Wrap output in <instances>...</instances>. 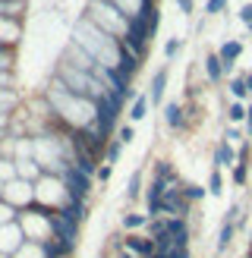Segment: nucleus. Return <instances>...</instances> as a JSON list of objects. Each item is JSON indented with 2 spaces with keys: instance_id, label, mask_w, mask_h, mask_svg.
I'll return each instance as SVG.
<instances>
[{
  "instance_id": "obj_12",
  "label": "nucleus",
  "mask_w": 252,
  "mask_h": 258,
  "mask_svg": "<svg viewBox=\"0 0 252 258\" xmlns=\"http://www.w3.org/2000/svg\"><path fill=\"white\" fill-rule=\"evenodd\" d=\"M126 196H130V199H139V173L130 179V186H126Z\"/></svg>"
},
{
  "instance_id": "obj_1",
  "label": "nucleus",
  "mask_w": 252,
  "mask_h": 258,
  "mask_svg": "<svg viewBox=\"0 0 252 258\" xmlns=\"http://www.w3.org/2000/svg\"><path fill=\"white\" fill-rule=\"evenodd\" d=\"M148 16H145V10L139 13V16H133L130 19V32H126V44H130L139 57L145 54V44H148V38H151V32H148V22H145Z\"/></svg>"
},
{
  "instance_id": "obj_26",
  "label": "nucleus",
  "mask_w": 252,
  "mask_h": 258,
  "mask_svg": "<svg viewBox=\"0 0 252 258\" xmlns=\"http://www.w3.org/2000/svg\"><path fill=\"white\" fill-rule=\"evenodd\" d=\"M246 85H249V92H252V79H249V82H246Z\"/></svg>"
},
{
  "instance_id": "obj_4",
  "label": "nucleus",
  "mask_w": 252,
  "mask_h": 258,
  "mask_svg": "<svg viewBox=\"0 0 252 258\" xmlns=\"http://www.w3.org/2000/svg\"><path fill=\"white\" fill-rule=\"evenodd\" d=\"M239 50H243V44H239V41H227V44L221 47V54H218V57H221V63H224V70H230V67H233V60L239 57Z\"/></svg>"
},
{
  "instance_id": "obj_20",
  "label": "nucleus",
  "mask_w": 252,
  "mask_h": 258,
  "mask_svg": "<svg viewBox=\"0 0 252 258\" xmlns=\"http://www.w3.org/2000/svg\"><path fill=\"white\" fill-rule=\"evenodd\" d=\"M133 139H136V133H133L130 126H123V129H120V142H133Z\"/></svg>"
},
{
  "instance_id": "obj_10",
  "label": "nucleus",
  "mask_w": 252,
  "mask_h": 258,
  "mask_svg": "<svg viewBox=\"0 0 252 258\" xmlns=\"http://www.w3.org/2000/svg\"><path fill=\"white\" fill-rule=\"evenodd\" d=\"M145 224V214H126L123 217V227L126 230H136V227H142Z\"/></svg>"
},
{
  "instance_id": "obj_27",
  "label": "nucleus",
  "mask_w": 252,
  "mask_h": 258,
  "mask_svg": "<svg viewBox=\"0 0 252 258\" xmlns=\"http://www.w3.org/2000/svg\"><path fill=\"white\" fill-rule=\"evenodd\" d=\"M0 258H4V255H0Z\"/></svg>"
},
{
  "instance_id": "obj_2",
  "label": "nucleus",
  "mask_w": 252,
  "mask_h": 258,
  "mask_svg": "<svg viewBox=\"0 0 252 258\" xmlns=\"http://www.w3.org/2000/svg\"><path fill=\"white\" fill-rule=\"evenodd\" d=\"M67 183H70V192H73V199H85L88 196V176L79 170V167H73L70 170V176H67Z\"/></svg>"
},
{
  "instance_id": "obj_6",
  "label": "nucleus",
  "mask_w": 252,
  "mask_h": 258,
  "mask_svg": "<svg viewBox=\"0 0 252 258\" xmlns=\"http://www.w3.org/2000/svg\"><path fill=\"white\" fill-rule=\"evenodd\" d=\"M205 70H208V79L218 82L221 76H224V63H221V57H208V60H205Z\"/></svg>"
},
{
  "instance_id": "obj_17",
  "label": "nucleus",
  "mask_w": 252,
  "mask_h": 258,
  "mask_svg": "<svg viewBox=\"0 0 252 258\" xmlns=\"http://www.w3.org/2000/svg\"><path fill=\"white\" fill-rule=\"evenodd\" d=\"M176 50H180V41L173 38V41H167V47H164V54H167V57H176Z\"/></svg>"
},
{
  "instance_id": "obj_19",
  "label": "nucleus",
  "mask_w": 252,
  "mask_h": 258,
  "mask_svg": "<svg viewBox=\"0 0 252 258\" xmlns=\"http://www.w3.org/2000/svg\"><path fill=\"white\" fill-rule=\"evenodd\" d=\"M183 196H186V199H193V202H196V199H202V189H199V186H189V189L183 192Z\"/></svg>"
},
{
  "instance_id": "obj_8",
  "label": "nucleus",
  "mask_w": 252,
  "mask_h": 258,
  "mask_svg": "<svg viewBox=\"0 0 252 258\" xmlns=\"http://www.w3.org/2000/svg\"><path fill=\"white\" fill-rule=\"evenodd\" d=\"M164 117H167V126L170 129H176V126H180V104H167V110H164Z\"/></svg>"
},
{
  "instance_id": "obj_18",
  "label": "nucleus",
  "mask_w": 252,
  "mask_h": 258,
  "mask_svg": "<svg viewBox=\"0 0 252 258\" xmlns=\"http://www.w3.org/2000/svg\"><path fill=\"white\" fill-rule=\"evenodd\" d=\"M227 7V0H208V13H221Z\"/></svg>"
},
{
  "instance_id": "obj_15",
  "label": "nucleus",
  "mask_w": 252,
  "mask_h": 258,
  "mask_svg": "<svg viewBox=\"0 0 252 258\" xmlns=\"http://www.w3.org/2000/svg\"><path fill=\"white\" fill-rule=\"evenodd\" d=\"M218 164H230V148H227V145L218 148Z\"/></svg>"
},
{
  "instance_id": "obj_9",
  "label": "nucleus",
  "mask_w": 252,
  "mask_h": 258,
  "mask_svg": "<svg viewBox=\"0 0 252 258\" xmlns=\"http://www.w3.org/2000/svg\"><path fill=\"white\" fill-rule=\"evenodd\" d=\"M145 110H148V98H136V104H133V113H130V117H133V120H142V117H145Z\"/></svg>"
},
{
  "instance_id": "obj_14",
  "label": "nucleus",
  "mask_w": 252,
  "mask_h": 258,
  "mask_svg": "<svg viewBox=\"0 0 252 258\" xmlns=\"http://www.w3.org/2000/svg\"><path fill=\"white\" fill-rule=\"evenodd\" d=\"M221 173H211V196H221Z\"/></svg>"
},
{
  "instance_id": "obj_11",
  "label": "nucleus",
  "mask_w": 252,
  "mask_h": 258,
  "mask_svg": "<svg viewBox=\"0 0 252 258\" xmlns=\"http://www.w3.org/2000/svg\"><path fill=\"white\" fill-rule=\"evenodd\" d=\"M230 92H233V95H236V98H246V92H249V85H246V82H243V79H236V82H233V85H230Z\"/></svg>"
},
{
  "instance_id": "obj_22",
  "label": "nucleus",
  "mask_w": 252,
  "mask_h": 258,
  "mask_svg": "<svg viewBox=\"0 0 252 258\" xmlns=\"http://www.w3.org/2000/svg\"><path fill=\"white\" fill-rule=\"evenodd\" d=\"M233 179H236V183H246V167H236V170H233Z\"/></svg>"
},
{
  "instance_id": "obj_25",
  "label": "nucleus",
  "mask_w": 252,
  "mask_h": 258,
  "mask_svg": "<svg viewBox=\"0 0 252 258\" xmlns=\"http://www.w3.org/2000/svg\"><path fill=\"white\" fill-rule=\"evenodd\" d=\"M246 117H249V133H252V107L246 110Z\"/></svg>"
},
{
  "instance_id": "obj_24",
  "label": "nucleus",
  "mask_w": 252,
  "mask_h": 258,
  "mask_svg": "<svg viewBox=\"0 0 252 258\" xmlns=\"http://www.w3.org/2000/svg\"><path fill=\"white\" fill-rule=\"evenodd\" d=\"M98 179H104V183H107V179H110V167H101V170H98Z\"/></svg>"
},
{
  "instance_id": "obj_23",
  "label": "nucleus",
  "mask_w": 252,
  "mask_h": 258,
  "mask_svg": "<svg viewBox=\"0 0 252 258\" xmlns=\"http://www.w3.org/2000/svg\"><path fill=\"white\" fill-rule=\"evenodd\" d=\"M176 4H180L183 13H193V0H176Z\"/></svg>"
},
{
  "instance_id": "obj_7",
  "label": "nucleus",
  "mask_w": 252,
  "mask_h": 258,
  "mask_svg": "<svg viewBox=\"0 0 252 258\" xmlns=\"http://www.w3.org/2000/svg\"><path fill=\"white\" fill-rule=\"evenodd\" d=\"M233 214H236V208L227 214V221H224V227H221V239H218L221 249H227V242H230V236H233Z\"/></svg>"
},
{
  "instance_id": "obj_13",
  "label": "nucleus",
  "mask_w": 252,
  "mask_h": 258,
  "mask_svg": "<svg viewBox=\"0 0 252 258\" xmlns=\"http://www.w3.org/2000/svg\"><path fill=\"white\" fill-rule=\"evenodd\" d=\"M243 117H246V107H243V104H233V107H230V120H236V123H239Z\"/></svg>"
},
{
  "instance_id": "obj_3",
  "label": "nucleus",
  "mask_w": 252,
  "mask_h": 258,
  "mask_svg": "<svg viewBox=\"0 0 252 258\" xmlns=\"http://www.w3.org/2000/svg\"><path fill=\"white\" fill-rule=\"evenodd\" d=\"M126 249L136 252V255H155V242L145 239V236H130L126 239Z\"/></svg>"
},
{
  "instance_id": "obj_16",
  "label": "nucleus",
  "mask_w": 252,
  "mask_h": 258,
  "mask_svg": "<svg viewBox=\"0 0 252 258\" xmlns=\"http://www.w3.org/2000/svg\"><path fill=\"white\" fill-rule=\"evenodd\" d=\"M120 145H123V142H113V145H110V151H107V161H110V164L120 158Z\"/></svg>"
},
{
  "instance_id": "obj_21",
  "label": "nucleus",
  "mask_w": 252,
  "mask_h": 258,
  "mask_svg": "<svg viewBox=\"0 0 252 258\" xmlns=\"http://www.w3.org/2000/svg\"><path fill=\"white\" fill-rule=\"evenodd\" d=\"M239 16H243V22H246V25H252V4H246V7H243V13H239Z\"/></svg>"
},
{
  "instance_id": "obj_5",
  "label": "nucleus",
  "mask_w": 252,
  "mask_h": 258,
  "mask_svg": "<svg viewBox=\"0 0 252 258\" xmlns=\"http://www.w3.org/2000/svg\"><path fill=\"white\" fill-rule=\"evenodd\" d=\"M164 85H167V70H161L155 79H151V88H148V98L155 101V104H161V98H164Z\"/></svg>"
}]
</instances>
